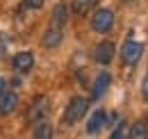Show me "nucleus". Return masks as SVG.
I'll return each instance as SVG.
<instances>
[{
	"label": "nucleus",
	"instance_id": "1",
	"mask_svg": "<svg viewBox=\"0 0 148 139\" xmlns=\"http://www.w3.org/2000/svg\"><path fill=\"white\" fill-rule=\"evenodd\" d=\"M87 107H89V100H87V98L75 96L73 100L66 105L64 116H62V123H64V125H75L77 121H82V116L87 114Z\"/></svg>",
	"mask_w": 148,
	"mask_h": 139
},
{
	"label": "nucleus",
	"instance_id": "2",
	"mask_svg": "<svg viewBox=\"0 0 148 139\" xmlns=\"http://www.w3.org/2000/svg\"><path fill=\"white\" fill-rule=\"evenodd\" d=\"M112 25H114V12L112 9H98L91 18V28L96 32H100V34H105V32H110Z\"/></svg>",
	"mask_w": 148,
	"mask_h": 139
},
{
	"label": "nucleus",
	"instance_id": "3",
	"mask_svg": "<svg viewBox=\"0 0 148 139\" xmlns=\"http://www.w3.org/2000/svg\"><path fill=\"white\" fill-rule=\"evenodd\" d=\"M141 52H144V46H141L139 41H134V39H128V41L123 43V48H121V57H123V62H125L128 66H134V64L139 62Z\"/></svg>",
	"mask_w": 148,
	"mask_h": 139
},
{
	"label": "nucleus",
	"instance_id": "4",
	"mask_svg": "<svg viewBox=\"0 0 148 139\" xmlns=\"http://www.w3.org/2000/svg\"><path fill=\"white\" fill-rule=\"evenodd\" d=\"M46 114H48V98L39 96V98H34V103L30 105L25 119H27V123H39L46 119Z\"/></svg>",
	"mask_w": 148,
	"mask_h": 139
},
{
	"label": "nucleus",
	"instance_id": "5",
	"mask_svg": "<svg viewBox=\"0 0 148 139\" xmlns=\"http://www.w3.org/2000/svg\"><path fill=\"white\" fill-rule=\"evenodd\" d=\"M66 18H69V7H66L64 2L55 5V9H53V18H50V28H55V30H64Z\"/></svg>",
	"mask_w": 148,
	"mask_h": 139
},
{
	"label": "nucleus",
	"instance_id": "6",
	"mask_svg": "<svg viewBox=\"0 0 148 139\" xmlns=\"http://www.w3.org/2000/svg\"><path fill=\"white\" fill-rule=\"evenodd\" d=\"M16 105H18V96L14 94V91H2L0 94V114H12L14 109H16Z\"/></svg>",
	"mask_w": 148,
	"mask_h": 139
},
{
	"label": "nucleus",
	"instance_id": "7",
	"mask_svg": "<svg viewBox=\"0 0 148 139\" xmlns=\"http://www.w3.org/2000/svg\"><path fill=\"white\" fill-rule=\"evenodd\" d=\"M112 78L107 71H103V73H98V78H96V82H93V89H91V98L93 100H98L105 91H107V87H110Z\"/></svg>",
	"mask_w": 148,
	"mask_h": 139
},
{
	"label": "nucleus",
	"instance_id": "8",
	"mask_svg": "<svg viewBox=\"0 0 148 139\" xmlns=\"http://www.w3.org/2000/svg\"><path fill=\"white\" fill-rule=\"evenodd\" d=\"M112 57H114V43L112 41H103V43H98V48H96V62L98 64H110Z\"/></svg>",
	"mask_w": 148,
	"mask_h": 139
},
{
	"label": "nucleus",
	"instance_id": "9",
	"mask_svg": "<svg viewBox=\"0 0 148 139\" xmlns=\"http://www.w3.org/2000/svg\"><path fill=\"white\" fill-rule=\"evenodd\" d=\"M107 123V114H105V109H96L91 114V119L87 123V132L89 135H96V132H100V128Z\"/></svg>",
	"mask_w": 148,
	"mask_h": 139
},
{
	"label": "nucleus",
	"instance_id": "10",
	"mask_svg": "<svg viewBox=\"0 0 148 139\" xmlns=\"http://www.w3.org/2000/svg\"><path fill=\"white\" fill-rule=\"evenodd\" d=\"M62 36H64V30H55V28H48L46 34L41 39V46L43 48H57L62 43Z\"/></svg>",
	"mask_w": 148,
	"mask_h": 139
},
{
	"label": "nucleus",
	"instance_id": "11",
	"mask_svg": "<svg viewBox=\"0 0 148 139\" xmlns=\"http://www.w3.org/2000/svg\"><path fill=\"white\" fill-rule=\"evenodd\" d=\"M12 64H14V69L18 71V73H27V71L32 69V64H34V57L30 52H18Z\"/></svg>",
	"mask_w": 148,
	"mask_h": 139
},
{
	"label": "nucleus",
	"instance_id": "12",
	"mask_svg": "<svg viewBox=\"0 0 148 139\" xmlns=\"http://www.w3.org/2000/svg\"><path fill=\"white\" fill-rule=\"evenodd\" d=\"M32 139H53V125L46 121H39L37 128H34V132H32Z\"/></svg>",
	"mask_w": 148,
	"mask_h": 139
},
{
	"label": "nucleus",
	"instance_id": "13",
	"mask_svg": "<svg viewBox=\"0 0 148 139\" xmlns=\"http://www.w3.org/2000/svg\"><path fill=\"white\" fill-rule=\"evenodd\" d=\"M128 139H148V123L146 121H137L130 128Z\"/></svg>",
	"mask_w": 148,
	"mask_h": 139
},
{
	"label": "nucleus",
	"instance_id": "14",
	"mask_svg": "<svg viewBox=\"0 0 148 139\" xmlns=\"http://www.w3.org/2000/svg\"><path fill=\"white\" fill-rule=\"evenodd\" d=\"M96 2H98V0H73V12L84 14V12H89V9H91Z\"/></svg>",
	"mask_w": 148,
	"mask_h": 139
},
{
	"label": "nucleus",
	"instance_id": "15",
	"mask_svg": "<svg viewBox=\"0 0 148 139\" xmlns=\"http://www.w3.org/2000/svg\"><path fill=\"white\" fill-rule=\"evenodd\" d=\"M110 139H125V125H123V123H119V125L114 128V132H112Z\"/></svg>",
	"mask_w": 148,
	"mask_h": 139
},
{
	"label": "nucleus",
	"instance_id": "16",
	"mask_svg": "<svg viewBox=\"0 0 148 139\" xmlns=\"http://www.w3.org/2000/svg\"><path fill=\"white\" fill-rule=\"evenodd\" d=\"M43 2H46V0H23V5H25L27 9H39V7H43Z\"/></svg>",
	"mask_w": 148,
	"mask_h": 139
},
{
	"label": "nucleus",
	"instance_id": "17",
	"mask_svg": "<svg viewBox=\"0 0 148 139\" xmlns=\"http://www.w3.org/2000/svg\"><path fill=\"white\" fill-rule=\"evenodd\" d=\"M141 94H144V98L148 100V73H146V78H144V85H141Z\"/></svg>",
	"mask_w": 148,
	"mask_h": 139
},
{
	"label": "nucleus",
	"instance_id": "18",
	"mask_svg": "<svg viewBox=\"0 0 148 139\" xmlns=\"http://www.w3.org/2000/svg\"><path fill=\"white\" fill-rule=\"evenodd\" d=\"M5 91V78H0V94Z\"/></svg>",
	"mask_w": 148,
	"mask_h": 139
}]
</instances>
